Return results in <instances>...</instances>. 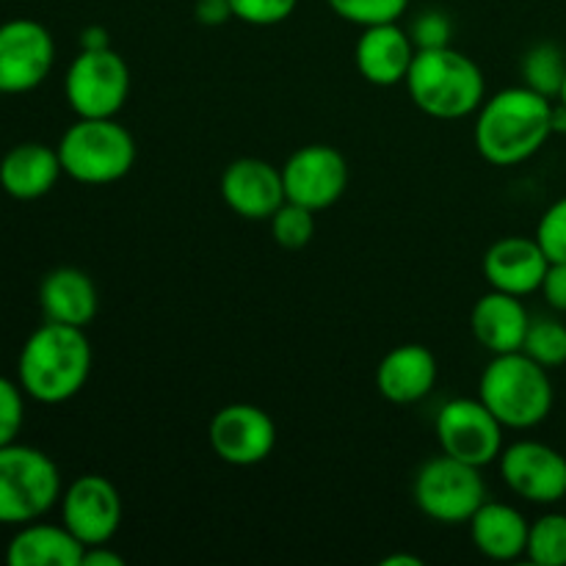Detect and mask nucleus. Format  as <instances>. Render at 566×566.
Returning a JSON list of instances; mask_svg holds the SVG:
<instances>
[{
	"instance_id": "f257e3e1",
	"label": "nucleus",
	"mask_w": 566,
	"mask_h": 566,
	"mask_svg": "<svg viewBox=\"0 0 566 566\" xmlns=\"http://www.w3.org/2000/svg\"><path fill=\"white\" fill-rule=\"evenodd\" d=\"M553 136V103L528 86L492 94L475 111L473 144L492 166H517L534 158Z\"/></svg>"
},
{
	"instance_id": "f03ea898",
	"label": "nucleus",
	"mask_w": 566,
	"mask_h": 566,
	"mask_svg": "<svg viewBox=\"0 0 566 566\" xmlns=\"http://www.w3.org/2000/svg\"><path fill=\"white\" fill-rule=\"evenodd\" d=\"M92 343L81 326L48 321L22 346L17 376L25 396L39 403H64L86 387Z\"/></svg>"
},
{
	"instance_id": "7ed1b4c3",
	"label": "nucleus",
	"mask_w": 566,
	"mask_h": 566,
	"mask_svg": "<svg viewBox=\"0 0 566 566\" xmlns=\"http://www.w3.org/2000/svg\"><path fill=\"white\" fill-rule=\"evenodd\" d=\"M415 108L431 119L453 122L475 114L486 99V81L481 66L451 44L415 53L403 81Z\"/></svg>"
},
{
	"instance_id": "20e7f679",
	"label": "nucleus",
	"mask_w": 566,
	"mask_h": 566,
	"mask_svg": "<svg viewBox=\"0 0 566 566\" xmlns=\"http://www.w3.org/2000/svg\"><path fill=\"white\" fill-rule=\"evenodd\" d=\"M479 398L506 429H534L553 412L551 370L525 352L495 354L479 379Z\"/></svg>"
},
{
	"instance_id": "39448f33",
	"label": "nucleus",
	"mask_w": 566,
	"mask_h": 566,
	"mask_svg": "<svg viewBox=\"0 0 566 566\" xmlns=\"http://www.w3.org/2000/svg\"><path fill=\"white\" fill-rule=\"evenodd\" d=\"M61 169L83 186H111L136 166V138L125 125L111 119H81L59 142Z\"/></svg>"
},
{
	"instance_id": "423d86ee",
	"label": "nucleus",
	"mask_w": 566,
	"mask_h": 566,
	"mask_svg": "<svg viewBox=\"0 0 566 566\" xmlns=\"http://www.w3.org/2000/svg\"><path fill=\"white\" fill-rule=\"evenodd\" d=\"M61 501V473L53 459L31 446L0 448V525H25Z\"/></svg>"
},
{
	"instance_id": "0eeeda50",
	"label": "nucleus",
	"mask_w": 566,
	"mask_h": 566,
	"mask_svg": "<svg viewBox=\"0 0 566 566\" xmlns=\"http://www.w3.org/2000/svg\"><path fill=\"white\" fill-rule=\"evenodd\" d=\"M412 497L415 506L434 523L462 525L470 523V517L486 501V484L481 479V468L442 453L418 470Z\"/></svg>"
},
{
	"instance_id": "6e6552de",
	"label": "nucleus",
	"mask_w": 566,
	"mask_h": 566,
	"mask_svg": "<svg viewBox=\"0 0 566 566\" xmlns=\"http://www.w3.org/2000/svg\"><path fill=\"white\" fill-rule=\"evenodd\" d=\"M70 108L81 119H111L130 97V66L116 50H81L64 77Z\"/></svg>"
},
{
	"instance_id": "1a4fd4ad",
	"label": "nucleus",
	"mask_w": 566,
	"mask_h": 566,
	"mask_svg": "<svg viewBox=\"0 0 566 566\" xmlns=\"http://www.w3.org/2000/svg\"><path fill=\"white\" fill-rule=\"evenodd\" d=\"M503 429L506 426L490 412L481 398H453L442 403L434 420L442 453L473 468H486L501 459Z\"/></svg>"
},
{
	"instance_id": "9d476101",
	"label": "nucleus",
	"mask_w": 566,
	"mask_h": 566,
	"mask_svg": "<svg viewBox=\"0 0 566 566\" xmlns=\"http://www.w3.org/2000/svg\"><path fill=\"white\" fill-rule=\"evenodd\" d=\"M352 171L340 149L329 144H307L298 147L282 166V182H285L287 202L302 208L318 210L332 208L346 193Z\"/></svg>"
},
{
	"instance_id": "9b49d317",
	"label": "nucleus",
	"mask_w": 566,
	"mask_h": 566,
	"mask_svg": "<svg viewBox=\"0 0 566 566\" xmlns=\"http://www.w3.org/2000/svg\"><path fill=\"white\" fill-rule=\"evenodd\" d=\"M210 451L232 468H254L265 462L276 446V426L263 407L227 403L210 418Z\"/></svg>"
},
{
	"instance_id": "f8f14e48",
	"label": "nucleus",
	"mask_w": 566,
	"mask_h": 566,
	"mask_svg": "<svg viewBox=\"0 0 566 566\" xmlns=\"http://www.w3.org/2000/svg\"><path fill=\"white\" fill-rule=\"evenodd\" d=\"M55 42L36 20H9L0 25V94H25L48 81Z\"/></svg>"
},
{
	"instance_id": "ddd939ff",
	"label": "nucleus",
	"mask_w": 566,
	"mask_h": 566,
	"mask_svg": "<svg viewBox=\"0 0 566 566\" xmlns=\"http://www.w3.org/2000/svg\"><path fill=\"white\" fill-rule=\"evenodd\" d=\"M501 479L509 490L536 506H553L566 497V457L536 440H520L503 448Z\"/></svg>"
},
{
	"instance_id": "4468645a",
	"label": "nucleus",
	"mask_w": 566,
	"mask_h": 566,
	"mask_svg": "<svg viewBox=\"0 0 566 566\" xmlns=\"http://www.w3.org/2000/svg\"><path fill=\"white\" fill-rule=\"evenodd\" d=\"M61 523L86 547L108 545L122 525L119 490L105 475H77L61 492Z\"/></svg>"
},
{
	"instance_id": "2eb2a0df",
	"label": "nucleus",
	"mask_w": 566,
	"mask_h": 566,
	"mask_svg": "<svg viewBox=\"0 0 566 566\" xmlns=\"http://www.w3.org/2000/svg\"><path fill=\"white\" fill-rule=\"evenodd\" d=\"M221 199L235 216L269 221L287 202L282 169L263 158H238L221 175Z\"/></svg>"
},
{
	"instance_id": "dca6fc26",
	"label": "nucleus",
	"mask_w": 566,
	"mask_h": 566,
	"mask_svg": "<svg viewBox=\"0 0 566 566\" xmlns=\"http://www.w3.org/2000/svg\"><path fill=\"white\" fill-rule=\"evenodd\" d=\"M547 265H551V260H547L539 241L525 235L501 238L486 249L484 260H481V269H484L492 291L512 293L520 298L539 291Z\"/></svg>"
},
{
	"instance_id": "f3484780",
	"label": "nucleus",
	"mask_w": 566,
	"mask_h": 566,
	"mask_svg": "<svg viewBox=\"0 0 566 566\" xmlns=\"http://www.w3.org/2000/svg\"><path fill=\"white\" fill-rule=\"evenodd\" d=\"M415 53L418 48H415L409 31H403L398 22H385V25L363 28L354 59H357V70L365 81L387 88L407 81Z\"/></svg>"
},
{
	"instance_id": "a211bd4d",
	"label": "nucleus",
	"mask_w": 566,
	"mask_h": 566,
	"mask_svg": "<svg viewBox=\"0 0 566 566\" xmlns=\"http://www.w3.org/2000/svg\"><path fill=\"white\" fill-rule=\"evenodd\" d=\"M437 357L420 343H403L385 354L376 368V387L381 396L398 407H409L429 398L437 387Z\"/></svg>"
},
{
	"instance_id": "6ab92c4d",
	"label": "nucleus",
	"mask_w": 566,
	"mask_h": 566,
	"mask_svg": "<svg viewBox=\"0 0 566 566\" xmlns=\"http://www.w3.org/2000/svg\"><path fill=\"white\" fill-rule=\"evenodd\" d=\"M531 315L520 296L503 291H490L473 304L470 313V329L481 348L495 354L523 352L525 335H528Z\"/></svg>"
},
{
	"instance_id": "aec40b11",
	"label": "nucleus",
	"mask_w": 566,
	"mask_h": 566,
	"mask_svg": "<svg viewBox=\"0 0 566 566\" xmlns=\"http://www.w3.org/2000/svg\"><path fill=\"white\" fill-rule=\"evenodd\" d=\"M64 169H61L59 149L39 142L17 144L0 160V188L20 202L42 199L44 193L53 191Z\"/></svg>"
},
{
	"instance_id": "412c9836",
	"label": "nucleus",
	"mask_w": 566,
	"mask_h": 566,
	"mask_svg": "<svg viewBox=\"0 0 566 566\" xmlns=\"http://www.w3.org/2000/svg\"><path fill=\"white\" fill-rule=\"evenodd\" d=\"M39 307H42L48 321L86 329L99 307L97 287H94L92 276L86 271L64 265V269L50 271L42 280V285H39Z\"/></svg>"
},
{
	"instance_id": "4be33fe9",
	"label": "nucleus",
	"mask_w": 566,
	"mask_h": 566,
	"mask_svg": "<svg viewBox=\"0 0 566 566\" xmlns=\"http://www.w3.org/2000/svg\"><path fill=\"white\" fill-rule=\"evenodd\" d=\"M531 523L509 503L484 501L470 517V539L490 562H517L528 547Z\"/></svg>"
},
{
	"instance_id": "5701e85b",
	"label": "nucleus",
	"mask_w": 566,
	"mask_h": 566,
	"mask_svg": "<svg viewBox=\"0 0 566 566\" xmlns=\"http://www.w3.org/2000/svg\"><path fill=\"white\" fill-rule=\"evenodd\" d=\"M86 545L66 528L50 523L20 525L9 542L6 562L11 566H81Z\"/></svg>"
},
{
	"instance_id": "b1692460",
	"label": "nucleus",
	"mask_w": 566,
	"mask_h": 566,
	"mask_svg": "<svg viewBox=\"0 0 566 566\" xmlns=\"http://www.w3.org/2000/svg\"><path fill=\"white\" fill-rule=\"evenodd\" d=\"M520 75H523V86L534 88V92L545 94V97L551 99L558 97L566 77L564 50L553 42L534 44V48L523 55Z\"/></svg>"
},
{
	"instance_id": "393cba45",
	"label": "nucleus",
	"mask_w": 566,
	"mask_h": 566,
	"mask_svg": "<svg viewBox=\"0 0 566 566\" xmlns=\"http://www.w3.org/2000/svg\"><path fill=\"white\" fill-rule=\"evenodd\" d=\"M525 556L536 566H566V514L551 512L531 523Z\"/></svg>"
},
{
	"instance_id": "a878e982",
	"label": "nucleus",
	"mask_w": 566,
	"mask_h": 566,
	"mask_svg": "<svg viewBox=\"0 0 566 566\" xmlns=\"http://www.w3.org/2000/svg\"><path fill=\"white\" fill-rule=\"evenodd\" d=\"M523 352L534 363H539L542 368H562V365H566V326L556 318L531 321Z\"/></svg>"
},
{
	"instance_id": "bb28decb",
	"label": "nucleus",
	"mask_w": 566,
	"mask_h": 566,
	"mask_svg": "<svg viewBox=\"0 0 566 566\" xmlns=\"http://www.w3.org/2000/svg\"><path fill=\"white\" fill-rule=\"evenodd\" d=\"M326 3L340 20L352 22L357 28H370L398 22L407 14L412 0H326Z\"/></svg>"
},
{
	"instance_id": "cd10ccee",
	"label": "nucleus",
	"mask_w": 566,
	"mask_h": 566,
	"mask_svg": "<svg viewBox=\"0 0 566 566\" xmlns=\"http://www.w3.org/2000/svg\"><path fill=\"white\" fill-rule=\"evenodd\" d=\"M271 235L282 249H304L315 235V213L296 202H285L271 216Z\"/></svg>"
},
{
	"instance_id": "c85d7f7f",
	"label": "nucleus",
	"mask_w": 566,
	"mask_h": 566,
	"mask_svg": "<svg viewBox=\"0 0 566 566\" xmlns=\"http://www.w3.org/2000/svg\"><path fill=\"white\" fill-rule=\"evenodd\" d=\"M536 241L551 263H566V197L556 199L536 224Z\"/></svg>"
},
{
	"instance_id": "c756f323",
	"label": "nucleus",
	"mask_w": 566,
	"mask_h": 566,
	"mask_svg": "<svg viewBox=\"0 0 566 566\" xmlns=\"http://www.w3.org/2000/svg\"><path fill=\"white\" fill-rule=\"evenodd\" d=\"M230 6L235 20L254 28H271L291 17L298 0H230Z\"/></svg>"
},
{
	"instance_id": "7c9ffc66",
	"label": "nucleus",
	"mask_w": 566,
	"mask_h": 566,
	"mask_svg": "<svg viewBox=\"0 0 566 566\" xmlns=\"http://www.w3.org/2000/svg\"><path fill=\"white\" fill-rule=\"evenodd\" d=\"M22 387L11 379L0 376V448L17 442V434L25 420V401H22Z\"/></svg>"
},
{
	"instance_id": "2f4dec72",
	"label": "nucleus",
	"mask_w": 566,
	"mask_h": 566,
	"mask_svg": "<svg viewBox=\"0 0 566 566\" xmlns=\"http://www.w3.org/2000/svg\"><path fill=\"white\" fill-rule=\"evenodd\" d=\"M409 36H412L415 48L418 50L448 48V44H451V36H453V25H451V20H448V14H442V11H437V9H429V11H423V14H418V20L412 22V31H409Z\"/></svg>"
},
{
	"instance_id": "473e14b6",
	"label": "nucleus",
	"mask_w": 566,
	"mask_h": 566,
	"mask_svg": "<svg viewBox=\"0 0 566 566\" xmlns=\"http://www.w3.org/2000/svg\"><path fill=\"white\" fill-rule=\"evenodd\" d=\"M542 296L556 313H566V263H551L542 280Z\"/></svg>"
},
{
	"instance_id": "72a5a7b5",
	"label": "nucleus",
	"mask_w": 566,
	"mask_h": 566,
	"mask_svg": "<svg viewBox=\"0 0 566 566\" xmlns=\"http://www.w3.org/2000/svg\"><path fill=\"white\" fill-rule=\"evenodd\" d=\"M193 17H197V22H202L208 28L224 25L227 20H235L230 0H197L193 3Z\"/></svg>"
},
{
	"instance_id": "f704fd0d",
	"label": "nucleus",
	"mask_w": 566,
	"mask_h": 566,
	"mask_svg": "<svg viewBox=\"0 0 566 566\" xmlns=\"http://www.w3.org/2000/svg\"><path fill=\"white\" fill-rule=\"evenodd\" d=\"M122 564H125V558H122L119 553L111 551L108 545H92L86 547V553H83L81 566H122Z\"/></svg>"
},
{
	"instance_id": "c9c22d12",
	"label": "nucleus",
	"mask_w": 566,
	"mask_h": 566,
	"mask_svg": "<svg viewBox=\"0 0 566 566\" xmlns=\"http://www.w3.org/2000/svg\"><path fill=\"white\" fill-rule=\"evenodd\" d=\"M103 48H111L108 31H105L103 25H88V28H83V33H81V50H103Z\"/></svg>"
},
{
	"instance_id": "e433bc0d",
	"label": "nucleus",
	"mask_w": 566,
	"mask_h": 566,
	"mask_svg": "<svg viewBox=\"0 0 566 566\" xmlns=\"http://www.w3.org/2000/svg\"><path fill=\"white\" fill-rule=\"evenodd\" d=\"M553 133H566V105H553Z\"/></svg>"
},
{
	"instance_id": "4c0bfd02",
	"label": "nucleus",
	"mask_w": 566,
	"mask_h": 566,
	"mask_svg": "<svg viewBox=\"0 0 566 566\" xmlns=\"http://www.w3.org/2000/svg\"><path fill=\"white\" fill-rule=\"evenodd\" d=\"M401 564H407V566H420L423 562H420L418 556H390V558H385V566H401Z\"/></svg>"
},
{
	"instance_id": "58836bf2",
	"label": "nucleus",
	"mask_w": 566,
	"mask_h": 566,
	"mask_svg": "<svg viewBox=\"0 0 566 566\" xmlns=\"http://www.w3.org/2000/svg\"><path fill=\"white\" fill-rule=\"evenodd\" d=\"M558 103L566 105V77H564V83H562V92H558Z\"/></svg>"
}]
</instances>
